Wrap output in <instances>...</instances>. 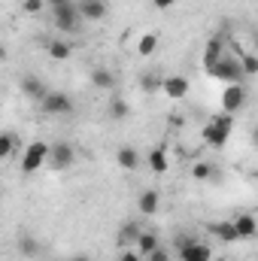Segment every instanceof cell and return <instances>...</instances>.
Returning <instances> with one entry per match:
<instances>
[{"instance_id":"cell-26","label":"cell","mask_w":258,"mask_h":261,"mask_svg":"<svg viewBox=\"0 0 258 261\" xmlns=\"http://www.w3.org/2000/svg\"><path fill=\"white\" fill-rule=\"evenodd\" d=\"M110 116L119 122V119H128L131 116V107H128V100H122V97H116L113 103H110Z\"/></svg>"},{"instance_id":"cell-18","label":"cell","mask_w":258,"mask_h":261,"mask_svg":"<svg viewBox=\"0 0 258 261\" xmlns=\"http://www.w3.org/2000/svg\"><path fill=\"white\" fill-rule=\"evenodd\" d=\"M91 85H94V88H104V91H110V88L116 85V76H113V70H107V67H97V70L91 73Z\"/></svg>"},{"instance_id":"cell-14","label":"cell","mask_w":258,"mask_h":261,"mask_svg":"<svg viewBox=\"0 0 258 261\" xmlns=\"http://www.w3.org/2000/svg\"><path fill=\"white\" fill-rule=\"evenodd\" d=\"M210 234H213V237H219L222 243H234V240H240V237H237V228H234V222H228V219H219V222H213V225H210Z\"/></svg>"},{"instance_id":"cell-13","label":"cell","mask_w":258,"mask_h":261,"mask_svg":"<svg viewBox=\"0 0 258 261\" xmlns=\"http://www.w3.org/2000/svg\"><path fill=\"white\" fill-rule=\"evenodd\" d=\"M146 164H149L152 173H167V170H170V155H167V149H164V146H155V149L146 155Z\"/></svg>"},{"instance_id":"cell-20","label":"cell","mask_w":258,"mask_h":261,"mask_svg":"<svg viewBox=\"0 0 258 261\" xmlns=\"http://www.w3.org/2000/svg\"><path fill=\"white\" fill-rule=\"evenodd\" d=\"M18 252H21L24 258H37V255H40V243H37L28 231H21V234H18Z\"/></svg>"},{"instance_id":"cell-25","label":"cell","mask_w":258,"mask_h":261,"mask_svg":"<svg viewBox=\"0 0 258 261\" xmlns=\"http://www.w3.org/2000/svg\"><path fill=\"white\" fill-rule=\"evenodd\" d=\"M216 170H213V164H207V161H194L192 167V179H197V182H207L210 176H213Z\"/></svg>"},{"instance_id":"cell-35","label":"cell","mask_w":258,"mask_h":261,"mask_svg":"<svg viewBox=\"0 0 258 261\" xmlns=\"http://www.w3.org/2000/svg\"><path fill=\"white\" fill-rule=\"evenodd\" d=\"M73 261H88V258H85V255H76V258H73Z\"/></svg>"},{"instance_id":"cell-28","label":"cell","mask_w":258,"mask_h":261,"mask_svg":"<svg viewBox=\"0 0 258 261\" xmlns=\"http://www.w3.org/2000/svg\"><path fill=\"white\" fill-rule=\"evenodd\" d=\"M161 82H164V79H158L155 73H146V76L140 79V88H143V91H161Z\"/></svg>"},{"instance_id":"cell-30","label":"cell","mask_w":258,"mask_h":261,"mask_svg":"<svg viewBox=\"0 0 258 261\" xmlns=\"http://www.w3.org/2000/svg\"><path fill=\"white\" fill-rule=\"evenodd\" d=\"M119 261H143V255L140 252H131V249H122L119 252Z\"/></svg>"},{"instance_id":"cell-5","label":"cell","mask_w":258,"mask_h":261,"mask_svg":"<svg viewBox=\"0 0 258 261\" xmlns=\"http://www.w3.org/2000/svg\"><path fill=\"white\" fill-rule=\"evenodd\" d=\"M176 252H179V261H213V249L194 237H183Z\"/></svg>"},{"instance_id":"cell-27","label":"cell","mask_w":258,"mask_h":261,"mask_svg":"<svg viewBox=\"0 0 258 261\" xmlns=\"http://www.w3.org/2000/svg\"><path fill=\"white\" fill-rule=\"evenodd\" d=\"M240 64H243V73L246 76H258V55H252V52L240 55Z\"/></svg>"},{"instance_id":"cell-9","label":"cell","mask_w":258,"mask_h":261,"mask_svg":"<svg viewBox=\"0 0 258 261\" xmlns=\"http://www.w3.org/2000/svg\"><path fill=\"white\" fill-rule=\"evenodd\" d=\"M73 161H76V155H73V146H70V143H55V146H52V152H49V167L67 170V167H73Z\"/></svg>"},{"instance_id":"cell-19","label":"cell","mask_w":258,"mask_h":261,"mask_svg":"<svg viewBox=\"0 0 258 261\" xmlns=\"http://www.w3.org/2000/svg\"><path fill=\"white\" fill-rule=\"evenodd\" d=\"M158 246H161V243H158V237H155L152 231H143V234L137 237V252H140V255H146V258H149Z\"/></svg>"},{"instance_id":"cell-8","label":"cell","mask_w":258,"mask_h":261,"mask_svg":"<svg viewBox=\"0 0 258 261\" xmlns=\"http://www.w3.org/2000/svg\"><path fill=\"white\" fill-rule=\"evenodd\" d=\"M189 79L186 76H164V82H161V91H164V97H170V100H186L189 97Z\"/></svg>"},{"instance_id":"cell-16","label":"cell","mask_w":258,"mask_h":261,"mask_svg":"<svg viewBox=\"0 0 258 261\" xmlns=\"http://www.w3.org/2000/svg\"><path fill=\"white\" fill-rule=\"evenodd\" d=\"M116 164H119L122 170H137V167H140V152H137L134 146H119Z\"/></svg>"},{"instance_id":"cell-6","label":"cell","mask_w":258,"mask_h":261,"mask_svg":"<svg viewBox=\"0 0 258 261\" xmlns=\"http://www.w3.org/2000/svg\"><path fill=\"white\" fill-rule=\"evenodd\" d=\"M243 103H246V88H243V82H231V85H225L222 88V113H240L243 110Z\"/></svg>"},{"instance_id":"cell-10","label":"cell","mask_w":258,"mask_h":261,"mask_svg":"<svg viewBox=\"0 0 258 261\" xmlns=\"http://www.w3.org/2000/svg\"><path fill=\"white\" fill-rule=\"evenodd\" d=\"M76 6H79V12H82L85 21H104L107 12H110L107 0H76Z\"/></svg>"},{"instance_id":"cell-7","label":"cell","mask_w":258,"mask_h":261,"mask_svg":"<svg viewBox=\"0 0 258 261\" xmlns=\"http://www.w3.org/2000/svg\"><path fill=\"white\" fill-rule=\"evenodd\" d=\"M40 107H43L46 116H70L73 113V97L67 91H49Z\"/></svg>"},{"instance_id":"cell-12","label":"cell","mask_w":258,"mask_h":261,"mask_svg":"<svg viewBox=\"0 0 258 261\" xmlns=\"http://www.w3.org/2000/svg\"><path fill=\"white\" fill-rule=\"evenodd\" d=\"M21 91L31 97V100H46V94H49V88H46V82L40 79V76H21Z\"/></svg>"},{"instance_id":"cell-15","label":"cell","mask_w":258,"mask_h":261,"mask_svg":"<svg viewBox=\"0 0 258 261\" xmlns=\"http://www.w3.org/2000/svg\"><path fill=\"white\" fill-rule=\"evenodd\" d=\"M234 228H237V237H240V240H249V237L258 234V219L249 216V213H243V216L234 219Z\"/></svg>"},{"instance_id":"cell-24","label":"cell","mask_w":258,"mask_h":261,"mask_svg":"<svg viewBox=\"0 0 258 261\" xmlns=\"http://www.w3.org/2000/svg\"><path fill=\"white\" fill-rule=\"evenodd\" d=\"M140 234H143V231H140L134 222H128V225L119 231V243H122V246H128V243H134V246H137V237H140Z\"/></svg>"},{"instance_id":"cell-2","label":"cell","mask_w":258,"mask_h":261,"mask_svg":"<svg viewBox=\"0 0 258 261\" xmlns=\"http://www.w3.org/2000/svg\"><path fill=\"white\" fill-rule=\"evenodd\" d=\"M49 152H52V146L43 143V140L28 143L24 152H21V173H37L43 164H49Z\"/></svg>"},{"instance_id":"cell-34","label":"cell","mask_w":258,"mask_h":261,"mask_svg":"<svg viewBox=\"0 0 258 261\" xmlns=\"http://www.w3.org/2000/svg\"><path fill=\"white\" fill-rule=\"evenodd\" d=\"M252 146H255V149H258V125H255V128H252Z\"/></svg>"},{"instance_id":"cell-31","label":"cell","mask_w":258,"mask_h":261,"mask_svg":"<svg viewBox=\"0 0 258 261\" xmlns=\"http://www.w3.org/2000/svg\"><path fill=\"white\" fill-rule=\"evenodd\" d=\"M149 261H170V252H167V249H161V246H158V249H155V252H152V255H149Z\"/></svg>"},{"instance_id":"cell-21","label":"cell","mask_w":258,"mask_h":261,"mask_svg":"<svg viewBox=\"0 0 258 261\" xmlns=\"http://www.w3.org/2000/svg\"><path fill=\"white\" fill-rule=\"evenodd\" d=\"M46 49H49V58H52V61H67V58L73 55V46L64 43V40H49Z\"/></svg>"},{"instance_id":"cell-23","label":"cell","mask_w":258,"mask_h":261,"mask_svg":"<svg viewBox=\"0 0 258 261\" xmlns=\"http://www.w3.org/2000/svg\"><path fill=\"white\" fill-rule=\"evenodd\" d=\"M12 152H15V134L12 130H3L0 134V158L6 161V158H12Z\"/></svg>"},{"instance_id":"cell-4","label":"cell","mask_w":258,"mask_h":261,"mask_svg":"<svg viewBox=\"0 0 258 261\" xmlns=\"http://www.w3.org/2000/svg\"><path fill=\"white\" fill-rule=\"evenodd\" d=\"M52 21H55V28H61V31H67V34H76L79 28H82V12H79V6L70 0V3H64V6H55L52 9Z\"/></svg>"},{"instance_id":"cell-11","label":"cell","mask_w":258,"mask_h":261,"mask_svg":"<svg viewBox=\"0 0 258 261\" xmlns=\"http://www.w3.org/2000/svg\"><path fill=\"white\" fill-rule=\"evenodd\" d=\"M222 58H225V40H222V37H213V40L207 43V49H203V73L213 70Z\"/></svg>"},{"instance_id":"cell-33","label":"cell","mask_w":258,"mask_h":261,"mask_svg":"<svg viewBox=\"0 0 258 261\" xmlns=\"http://www.w3.org/2000/svg\"><path fill=\"white\" fill-rule=\"evenodd\" d=\"M64 3H70V0H46V6H49V9H55V6H64Z\"/></svg>"},{"instance_id":"cell-17","label":"cell","mask_w":258,"mask_h":261,"mask_svg":"<svg viewBox=\"0 0 258 261\" xmlns=\"http://www.w3.org/2000/svg\"><path fill=\"white\" fill-rule=\"evenodd\" d=\"M158 203H161V197L155 189H146L143 195L137 197V206H140V213L143 216H152V213H158Z\"/></svg>"},{"instance_id":"cell-29","label":"cell","mask_w":258,"mask_h":261,"mask_svg":"<svg viewBox=\"0 0 258 261\" xmlns=\"http://www.w3.org/2000/svg\"><path fill=\"white\" fill-rule=\"evenodd\" d=\"M21 9H24L28 15H40V12L46 9V0H24V3H21Z\"/></svg>"},{"instance_id":"cell-22","label":"cell","mask_w":258,"mask_h":261,"mask_svg":"<svg viewBox=\"0 0 258 261\" xmlns=\"http://www.w3.org/2000/svg\"><path fill=\"white\" fill-rule=\"evenodd\" d=\"M155 49H158V34H155V31H152V34H143L140 43H137V52H140L143 58H149Z\"/></svg>"},{"instance_id":"cell-3","label":"cell","mask_w":258,"mask_h":261,"mask_svg":"<svg viewBox=\"0 0 258 261\" xmlns=\"http://www.w3.org/2000/svg\"><path fill=\"white\" fill-rule=\"evenodd\" d=\"M207 76H210V79H219V82H225V85H231V82H243V79H246L240 58H231V55H225L213 70H207Z\"/></svg>"},{"instance_id":"cell-1","label":"cell","mask_w":258,"mask_h":261,"mask_svg":"<svg viewBox=\"0 0 258 261\" xmlns=\"http://www.w3.org/2000/svg\"><path fill=\"white\" fill-rule=\"evenodd\" d=\"M231 130H234V116H231V113H216V116L203 125L200 137H203V143H207V146L222 149V146L231 140Z\"/></svg>"},{"instance_id":"cell-32","label":"cell","mask_w":258,"mask_h":261,"mask_svg":"<svg viewBox=\"0 0 258 261\" xmlns=\"http://www.w3.org/2000/svg\"><path fill=\"white\" fill-rule=\"evenodd\" d=\"M152 3H155V9H173L176 0H152Z\"/></svg>"}]
</instances>
